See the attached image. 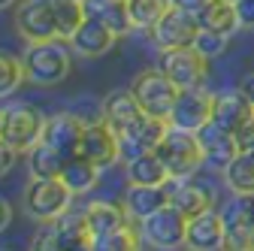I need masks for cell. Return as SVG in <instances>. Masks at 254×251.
Instances as JSON below:
<instances>
[{"mask_svg": "<svg viewBox=\"0 0 254 251\" xmlns=\"http://www.w3.org/2000/svg\"><path fill=\"white\" fill-rule=\"evenodd\" d=\"M239 88H242V94H245V97H248V100L254 103V70L242 76V82H239Z\"/></svg>", "mask_w": 254, "mask_h": 251, "instance_id": "obj_37", "label": "cell"}, {"mask_svg": "<svg viewBox=\"0 0 254 251\" xmlns=\"http://www.w3.org/2000/svg\"><path fill=\"white\" fill-rule=\"evenodd\" d=\"M224 245V215L209 209L188 221L185 248L188 251H221Z\"/></svg>", "mask_w": 254, "mask_h": 251, "instance_id": "obj_15", "label": "cell"}, {"mask_svg": "<svg viewBox=\"0 0 254 251\" xmlns=\"http://www.w3.org/2000/svg\"><path fill=\"white\" fill-rule=\"evenodd\" d=\"M145 115H148V112L142 109V103L136 100V94H133L130 88L106 94L103 103H100V118L109 124V127H112L118 136L130 133V130L136 127V124H139Z\"/></svg>", "mask_w": 254, "mask_h": 251, "instance_id": "obj_11", "label": "cell"}, {"mask_svg": "<svg viewBox=\"0 0 254 251\" xmlns=\"http://www.w3.org/2000/svg\"><path fill=\"white\" fill-rule=\"evenodd\" d=\"M170 206H176L188 221L212 209V191L188 179H170Z\"/></svg>", "mask_w": 254, "mask_h": 251, "instance_id": "obj_19", "label": "cell"}, {"mask_svg": "<svg viewBox=\"0 0 254 251\" xmlns=\"http://www.w3.org/2000/svg\"><path fill=\"white\" fill-rule=\"evenodd\" d=\"M100 170H103V167H97L91 158H85V154H73V158H67V164H64L61 179H64V185H67L70 191L79 197V194H88L91 188L100 182Z\"/></svg>", "mask_w": 254, "mask_h": 251, "instance_id": "obj_23", "label": "cell"}, {"mask_svg": "<svg viewBox=\"0 0 254 251\" xmlns=\"http://www.w3.org/2000/svg\"><path fill=\"white\" fill-rule=\"evenodd\" d=\"M173 3L170 0H127V9H130V18H133V30H151L157 21L164 18V12L170 9Z\"/></svg>", "mask_w": 254, "mask_h": 251, "instance_id": "obj_30", "label": "cell"}, {"mask_svg": "<svg viewBox=\"0 0 254 251\" xmlns=\"http://www.w3.org/2000/svg\"><path fill=\"white\" fill-rule=\"evenodd\" d=\"M124 206L133 221H145L157 209L170 206V182L167 185H130L124 194Z\"/></svg>", "mask_w": 254, "mask_h": 251, "instance_id": "obj_18", "label": "cell"}, {"mask_svg": "<svg viewBox=\"0 0 254 251\" xmlns=\"http://www.w3.org/2000/svg\"><path fill=\"white\" fill-rule=\"evenodd\" d=\"M173 6H179V9H188V12H197L200 6H206L209 0H170Z\"/></svg>", "mask_w": 254, "mask_h": 251, "instance_id": "obj_36", "label": "cell"}, {"mask_svg": "<svg viewBox=\"0 0 254 251\" xmlns=\"http://www.w3.org/2000/svg\"><path fill=\"white\" fill-rule=\"evenodd\" d=\"M73 191L64 179H37L30 176V185L24 188V212L40 224L58 221L61 215H67L73 209Z\"/></svg>", "mask_w": 254, "mask_h": 251, "instance_id": "obj_3", "label": "cell"}, {"mask_svg": "<svg viewBox=\"0 0 254 251\" xmlns=\"http://www.w3.org/2000/svg\"><path fill=\"white\" fill-rule=\"evenodd\" d=\"M157 67H161L170 76V82L182 91V88H197V85H203L206 70H209V61L194 46H188V49H161Z\"/></svg>", "mask_w": 254, "mask_h": 251, "instance_id": "obj_6", "label": "cell"}, {"mask_svg": "<svg viewBox=\"0 0 254 251\" xmlns=\"http://www.w3.org/2000/svg\"><path fill=\"white\" fill-rule=\"evenodd\" d=\"M85 221H88V230L91 236H103L121 224L130 221V212H127L124 203H112V200H94L88 203L85 209Z\"/></svg>", "mask_w": 254, "mask_h": 251, "instance_id": "obj_20", "label": "cell"}, {"mask_svg": "<svg viewBox=\"0 0 254 251\" xmlns=\"http://www.w3.org/2000/svg\"><path fill=\"white\" fill-rule=\"evenodd\" d=\"M85 21V6L79 0H55V24H58V40H73L79 24Z\"/></svg>", "mask_w": 254, "mask_h": 251, "instance_id": "obj_29", "label": "cell"}, {"mask_svg": "<svg viewBox=\"0 0 254 251\" xmlns=\"http://www.w3.org/2000/svg\"><path fill=\"white\" fill-rule=\"evenodd\" d=\"M12 3H15V0H0V6H3V9H9Z\"/></svg>", "mask_w": 254, "mask_h": 251, "instance_id": "obj_39", "label": "cell"}, {"mask_svg": "<svg viewBox=\"0 0 254 251\" xmlns=\"http://www.w3.org/2000/svg\"><path fill=\"white\" fill-rule=\"evenodd\" d=\"M212 106H215V94L206 91L203 85L197 88H182L179 97H176V106L170 112V124L173 127H182V130H200L203 124L212 121Z\"/></svg>", "mask_w": 254, "mask_h": 251, "instance_id": "obj_9", "label": "cell"}, {"mask_svg": "<svg viewBox=\"0 0 254 251\" xmlns=\"http://www.w3.org/2000/svg\"><path fill=\"white\" fill-rule=\"evenodd\" d=\"M139 230H142V239L151 242L154 248H161V251H176V248L185 245L188 218H185L176 206H164V209H157L154 215H148L145 221H139Z\"/></svg>", "mask_w": 254, "mask_h": 251, "instance_id": "obj_7", "label": "cell"}, {"mask_svg": "<svg viewBox=\"0 0 254 251\" xmlns=\"http://www.w3.org/2000/svg\"><path fill=\"white\" fill-rule=\"evenodd\" d=\"M115 40H118V34H115L106 21L85 15V21L79 24V30H76L73 40H70V49L76 55H82V58H100V55H106L115 46Z\"/></svg>", "mask_w": 254, "mask_h": 251, "instance_id": "obj_16", "label": "cell"}, {"mask_svg": "<svg viewBox=\"0 0 254 251\" xmlns=\"http://www.w3.org/2000/svg\"><path fill=\"white\" fill-rule=\"evenodd\" d=\"M233 136H236V142H239V151H248V148H254V118H251L248 124H242V127H239Z\"/></svg>", "mask_w": 254, "mask_h": 251, "instance_id": "obj_33", "label": "cell"}, {"mask_svg": "<svg viewBox=\"0 0 254 251\" xmlns=\"http://www.w3.org/2000/svg\"><path fill=\"white\" fill-rule=\"evenodd\" d=\"M15 148L12 145H6V142H0V158H3V161H0V170H3V173H9L12 170V164H15Z\"/></svg>", "mask_w": 254, "mask_h": 251, "instance_id": "obj_35", "label": "cell"}, {"mask_svg": "<svg viewBox=\"0 0 254 251\" xmlns=\"http://www.w3.org/2000/svg\"><path fill=\"white\" fill-rule=\"evenodd\" d=\"M154 151H157V158L164 161V167L170 170V179H190L206 164L203 145H200L197 133L194 130L173 127V124H170L167 136L161 139V145H157Z\"/></svg>", "mask_w": 254, "mask_h": 251, "instance_id": "obj_4", "label": "cell"}, {"mask_svg": "<svg viewBox=\"0 0 254 251\" xmlns=\"http://www.w3.org/2000/svg\"><path fill=\"white\" fill-rule=\"evenodd\" d=\"M227 43H230V37H224V34H215V30H200L197 40H194V49H197L206 61H215V58L224 55Z\"/></svg>", "mask_w": 254, "mask_h": 251, "instance_id": "obj_32", "label": "cell"}, {"mask_svg": "<svg viewBox=\"0 0 254 251\" xmlns=\"http://www.w3.org/2000/svg\"><path fill=\"white\" fill-rule=\"evenodd\" d=\"M85 124H88V121H82V118L73 115V112L49 115V118H46V130H43V142L52 145L55 151H61L64 158H73V154H79Z\"/></svg>", "mask_w": 254, "mask_h": 251, "instance_id": "obj_13", "label": "cell"}, {"mask_svg": "<svg viewBox=\"0 0 254 251\" xmlns=\"http://www.w3.org/2000/svg\"><path fill=\"white\" fill-rule=\"evenodd\" d=\"M254 118V103L242 94V88L236 91H221L215 94V106H212V121L221 124L224 130L236 133L242 124H248Z\"/></svg>", "mask_w": 254, "mask_h": 251, "instance_id": "obj_17", "label": "cell"}, {"mask_svg": "<svg viewBox=\"0 0 254 251\" xmlns=\"http://www.w3.org/2000/svg\"><path fill=\"white\" fill-rule=\"evenodd\" d=\"M64 164H67V158H64L61 151H55L52 145H46V142H37L27 151L30 176H37V179H61Z\"/></svg>", "mask_w": 254, "mask_h": 251, "instance_id": "obj_26", "label": "cell"}, {"mask_svg": "<svg viewBox=\"0 0 254 251\" xmlns=\"http://www.w3.org/2000/svg\"><path fill=\"white\" fill-rule=\"evenodd\" d=\"M82 6H85V15L106 21L118 37L133 30V18H130V9H127V0H82Z\"/></svg>", "mask_w": 254, "mask_h": 251, "instance_id": "obj_22", "label": "cell"}, {"mask_svg": "<svg viewBox=\"0 0 254 251\" xmlns=\"http://www.w3.org/2000/svg\"><path fill=\"white\" fill-rule=\"evenodd\" d=\"M79 3H82V0H79Z\"/></svg>", "mask_w": 254, "mask_h": 251, "instance_id": "obj_41", "label": "cell"}, {"mask_svg": "<svg viewBox=\"0 0 254 251\" xmlns=\"http://www.w3.org/2000/svg\"><path fill=\"white\" fill-rule=\"evenodd\" d=\"M227 3H236V0H227Z\"/></svg>", "mask_w": 254, "mask_h": 251, "instance_id": "obj_40", "label": "cell"}, {"mask_svg": "<svg viewBox=\"0 0 254 251\" xmlns=\"http://www.w3.org/2000/svg\"><path fill=\"white\" fill-rule=\"evenodd\" d=\"M27 79V67H24V58H15V55H3L0 58V94L9 97L21 88V82Z\"/></svg>", "mask_w": 254, "mask_h": 251, "instance_id": "obj_31", "label": "cell"}, {"mask_svg": "<svg viewBox=\"0 0 254 251\" xmlns=\"http://www.w3.org/2000/svg\"><path fill=\"white\" fill-rule=\"evenodd\" d=\"M15 30L27 43L58 40L55 0H24V3L15 9Z\"/></svg>", "mask_w": 254, "mask_h": 251, "instance_id": "obj_10", "label": "cell"}, {"mask_svg": "<svg viewBox=\"0 0 254 251\" xmlns=\"http://www.w3.org/2000/svg\"><path fill=\"white\" fill-rule=\"evenodd\" d=\"M221 215H224V227L245 230L254 236V194H236V200H230Z\"/></svg>", "mask_w": 254, "mask_h": 251, "instance_id": "obj_28", "label": "cell"}, {"mask_svg": "<svg viewBox=\"0 0 254 251\" xmlns=\"http://www.w3.org/2000/svg\"><path fill=\"white\" fill-rule=\"evenodd\" d=\"M224 182L233 194H254V148L239 151L224 170Z\"/></svg>", "mask_w": 254, "mask_h": 251, "instance_id": "obj_27", "label": "cell"}, {"mask_svg": "<svg viewBox=\"0 0 254 251\" xmlns=\"http://www.w3.org/2000/svg\"><path fill=\"white\" fill-rule=\"evenodd\" d=\"M200 30L203 27L197 21V12L170 6L164 12V18L157 21L148 34H151V43L157 49H188V46H194V40H197Z\"/></svg>", "mask_w": 254, "mask_h": 251, "instance_id": "obj_8", "label": "cell"}, {"mask_svg": "<svg viewBox=\"0 0 254 251\" xmlns=\"http://www.w3.org/2000/svg\"><path fill=\"white\" fill-rule=\"evenodd\" d=\"M79 154L91 158L97 167H112L115 161H121V136L109 127L103 118L91 121V124H85Z\"/></svg>", "mask_w": 254, "mask_h": 251, "instance_id": "obj_12", "label": "cell"}, {"mask_svg": "<svg viewBox=\"0 0 254 251\" xmlns=\"http://www.w3.org/2000/svg\"><path fill=\"white\" fill-rule=\"evenodd\" d=\"M24 67H27V79L34 85L52 88L61 85L70 76L73 67V55H70V43L67 40H46V43H27Z\"/></svg>", "mask_w": 254, "mask_h": 251, "instance_id": "obj_1", "label": "cell"}, {"mask_svg": "<svg viewBox=\"0 0 254 251\" xmlns=\"http://www.w3.org/2000/svg\"><path fill=\"white\" fill-rule=\"evenodd\" d=\"M197 139H200V145H203L206 164H209L212 170H218V173H224V170L233 164V158L239 154L236 136H233L230 130H224L221 124H215V121L203 124V127L197 130Z\"/></svg>", "mask_w": 254, "mask_h": 251, "instance_id": "obj_14", "label": "cell"}, {"mask_svg": "<svg viewBox=\"0 0 254 251\" xmlns=\"http://www.w3.org/2000/svg\"><path fill=\"white\" fill-rule=\"evenodd\" d=\"M139 221H127L103 236H94V251H139L142 245V230L136 227Z\"/></svg>", "mask_w": 254, "mask_h": 251, "instance_id": "obj_25", "label": "cell"}, {"mask_svg": "<svg viewBox=\"0 0 254 251\" xmlns=\"http://www.w3.org/2000/svg\"><path fill=\"white\" fill-rule=\"evenodd\" d=\"M197 21L203 30H215V34H224V37H233L242 27L236 3H227V0H209L206 6L197 9Z\"/></svg>", "mask_w": 254, "mask_h": 251, "instance_id": "obj_21", "label": "cell"}, {"mask_svg": "<svg viewBox=\"0 0 254 251\" xmlns=\"http://www.w3.org/2000/svg\"><path fill=\"white\" fill-rule=\"evenodd\" d=\"M236 12L242 27H254V0H236Z\"/></svg>", "mask_w": 254, "mask_h": 251, "instance_id": "obj_34", "label": "cell"}, {"mask_svg": "<svg viewBox=\"0 0 254 251\" xmlns=\"http://www.w3.org/2000/svg\"><path fill=\"white\" fill-rule=\"evenodd\" d=\"M124 167H127V182L130 185H167L170 182V170L157 158V151H145L139 158L127 161Z\"/></svg>", "mask_w": 254, "mask_h": 251, "instance_id": "obj_24", "label": "cell"}, {"mask_svg": "<svg viewBox=\"0 0 254 251\" xmlns=\"http://www.w3.org/2000/svg\"><path fill=\"white\" fill-rule=\"evenodd\" d=\"M0 206H3V221H0V227H9V221H12V206H9V200H3V203H0Z\"/></svg>", "mask_w": 254, "mask_h": 251, "instance_id": "obj_38", "label": "cell"}, {"mask_svg": "<svg viewBox=\"0 0 254 251\" xmlns=\"http://www.w3.org/2000/svg\"><path fill=\"white\" fill-rule=\"evenodd\" d=\"M46 115L34 103H3L0 112V142L12 145L18 154L30 151L37 142H43Z\"/></svg>", "mask_w": 254, "mask_h": 251, "instance_id": "obj_2", "label": "cell"}, {"mask_svg": "<svg viewBox=\"0 0 254 251\" xmlns=\"http://www.w3.org/2000/svg\"><path fill=\"white\" fill-rule=\"evenodd\" d=\"M130 91L136 94V100L142 103V109L148 115L170 121V112H173L176 97H179V88L170 82V76L161 67H148V70L136 73L133 82H130Z\"/></svg>", "mask_w": 254, "mask_h": 251, "instance_id": "obj_5", "label": "cell"}]
</instances>
